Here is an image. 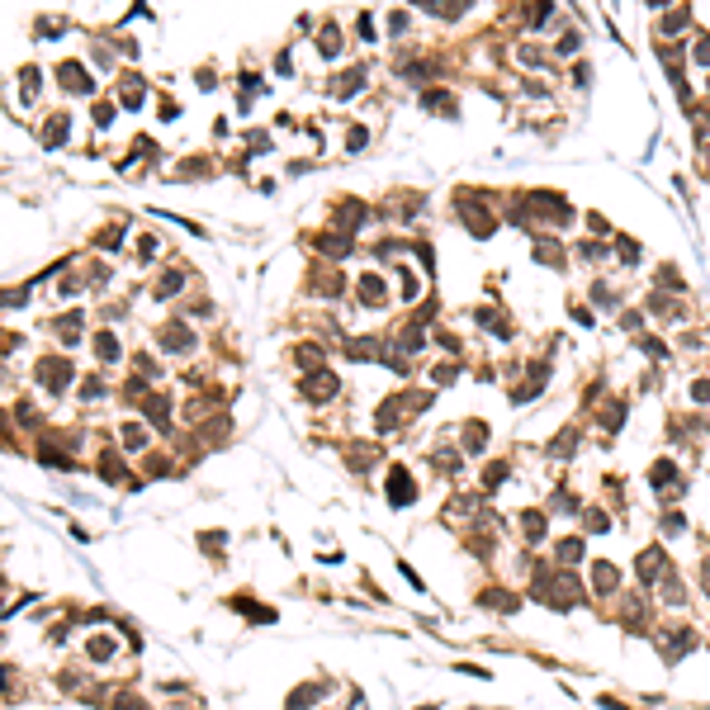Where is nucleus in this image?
Wrapping results in <instances>:
<instances>
[{
	"label": "nucleus",
	"mask_w": 710,
	"mask_h": 710,
	"mask_svg": "<svg viewBox=\"0 0 710 710\" xmlns=\"http://www.w3.org/2000/svg\"><path fill=\"white\" fill-rule=\"evenodd\" d=\"M389 488H394V502H412V483H408V473H398V469H394Z\"/></svg>",
	"instance_id": "f257e3e1"
}]
</instances>
